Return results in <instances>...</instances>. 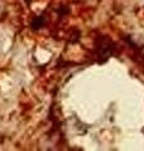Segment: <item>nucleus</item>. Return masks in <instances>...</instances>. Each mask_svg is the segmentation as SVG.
I'll return each mask as SVG.
<instances>
[]
</instances>
